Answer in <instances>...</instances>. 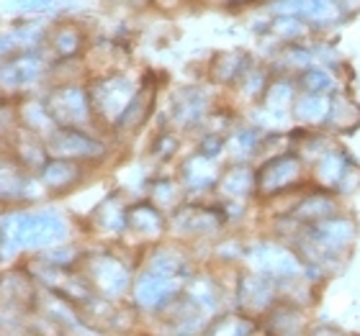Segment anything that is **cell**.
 Wrapping results in <instances>:
<instances>
[{"label":"cell","mask_w":360,"mask_h":336,"mask_svg":"<svg viewBox=\"0 0 360 336\" xmlns=\"http://www.w3.org/2000/svg\"><path fill=\"white\" fill-rule=\"evenodd\" d=\"M129 98H131V83L127 77H111L96 85V108L105 111V116H119Z\"/></svg>","instance_id":"1"},{"label":"cell","mask_w":360,"mask_h":336,"mask_svg":"<svg viewBox=\"0 0 360 336\" xmlns=\"http://www.w3.org/2000/svg\"><path fill=\"white\" fill-rule=\"evenodd\" d=\"M299 162L293 157H278L273 159V162H268V165L260 170V190H265V193H276V190H281V187L291 185L293 180L299 177Z\"/></svg>","instance_id":"2"},{"label":"cell","mask_w":360,"mask_h":336,"mask_svg":"<svg viewBox=\"0 0 360 336\" xmlns=\"http://www.w3.org/2000/svg\"><path fill=\"white\" fill-rule=\"evenodd\" d=\"M52 149L60 157H96L101 152V144L77 131H57L52 136Z\"/></svg>","instance_id":"3"},{"label":"cell","mask_w":360,"mask_h":336,"mask_svg":"<svg viewBox=\"0 0 360 336\" xmlns=\"http://www.w3.org/2000/svg\"><path fill=\"white\" fill-rule=\"evenodd\" d=\"M52 113H54V119L65 121V123H75V121H83L85 113H88L85 95L80 93V90H75V88L60 90V93L52 98Z\"/></svg>","instance_id":"4"},{"label":"cell","mask_w":360,"mask_h":336,"mask_svg":"<svg viewBox=\"0 0 360 336\" xmlns=\"http://www.w3.org/2000/svg\"><path fill=\"white\" fill-rule=\"evenodd\" d=\"M41 72V60L39 57H31V54H21L15 57L13 62L6 65V72H3V80L6 85H26L34 83Z\"/></svg>","instance_id":"5"},{"label":"cell","mask_w":360,"mask_h":336,"mask_svg":"<svg viewBox=\"0 0 360 336\" xmlns=\"http://www.w3.org/2000/svg\"><path fill=\"white\" fill-rule=\"evenodd\" d=\"M52 44H54V52L60 54V57H72L83 46V34H80L77 26H60L52 34Z\"/></svg>","instance_id":"6"},{"label":"cell","mask_w":360,"mask_h":336,"mask_svg":"<svg viewBox=\"0 0 360 336\" xmlns=\"http://www.w3.org/2000/svg\"><path fill=\"white\" fill-rule=\"evenodd\" d=\"M80 172L75 170V165H70V162H52V165L44 170V180L46 185L54 187V190H62V187L72 185L77 180Z\"/></svg>","instance_id":"7"},{"label":"cell","mask_w":360,"mask_h":336,"mask_svg":"<svg viewBox=\"0 0 360 336\" xmlns=\"http://www.w3.org/2000/svg\"><path fill=\"white\" fill-rule=\"evenodd\" d=\"M296 111H299V119L304 121H322L327 116V100L322 95H304L299 98Z\"/></svg>","instance_id":"8"},{"label":"cell","mask_w":360,"mask_h":336,"mask_svg":"<svg viewBox=\"0 0 360 336\" xmlns=\"http://www.w3.org/2000/svg\"><path fill=\"white\" fill-rule=\"evenodd\" d=\"M335 210L330 198H324V195H314V198H309L299 210H296V216L299 218H327Z\"/></svg>","instance_id":"9"},{"label":"cell","mask_w":360,"mask_h":336,"mask_svg":"<svg viewBox=\"0 0 360 336\" xmlns=\"http://www.w3.org/2000/svg\"><path fill=\"white\" fill-rule=\"evenodd\" d=\"M250 187H252V177H250V172L248 170H232L229 175L224 177V190L229 195H242V193H248Z\"/></svg>","instance_id":"10"},{"label":"cell","mask_w":360,"mask_h":336,"mask_svg":"<svg viewBox=\"0 0 360 336\" xmlns=\"http://www.w3.org/2000/svg\"><path fill=\"white\" fill-rule=\"evenodd\" d=\"M131 221H134V226H136V229H142V231H144V229H152V231H155V229H160V226H162V218H160L158 210L147 208V206H144V208H139V210H134Z\"/></svg>","instance_id":"11"},{"label":"cell","mask_w":360,"mask_h":336,"mask_svg":"<svg viewBox=\"0 0 360 336\" xmlns=\"http://www.w3.org/2000/svg\"><path fill=\"white\" fill-rule=\"evenodd\" d=\"M342 170H345V159L340 157V154H332V157H327L322 162V167H319V172H322V180H327V182H335V180L342 175Z\"/></svg>","instance_id":"12"},{"label":"cell","mask_w":360,"mask_h":336,"mask_svg":"<svg viewBox=\"0 0 360 336\" xmlns=\"http://www.w3.org/2000/svg\"><path fill=\"white\" fill-rule=\"evenodd\" d=\"M301 83H304V88H307V90H311V93H319V90L330 88L332 80H330V75H327L324 69H309Z\"/></svg>","instance_id":"13"},{"label":"cell","mask_w":360,"mask_h":336,"mask_svg":"<svg viewBox=\"0 0 360 336\" xmlns=\"http://www.w3.org/2000/svg\"><path fill=\"white\" fill-rule=\"evenodd\" d=\"M273 29H276L281 36H299L301 31H304V23H301L299 15H283V18H278Z\"/></svg>","instance_id":"14"},{"label":"cell","mask_w":360,"mask_h":336,"mask_svg":"<svg viewBox=\"0 0 360 336\" xmlns=\"http://www.w3.org/2000/svg\"><path fill=\"white\" fill-rule=\"evenodd\" d=\"M52 3L54 0H11V8H18V11L34 13V11H44V8H49Z\"/></svg>","instance_id":"15"},{"label":"cell","mask_w":360,"mask_h":336,"mask_svg":"<svg viewBox=\"0 0 360 336\" xmlns=\"http://www.w3.org/2000/svg\"><path fill=\"white\" fill-rule=\"evenodd\" d=\"M111 3L119 8H134V11H142V8L150 6V0H111Z\"/></svg>","instance_id":"16"},{"label":"cell","mask_w":360,"mask_h":336,"mask_svg":"<svg viewBox=\"0 0 360 336\" xmlns=\"http://www.w3.org/2000/svg\"><path fill=\"white\" fill-rule=\"evenodd\" d=\"M217 3H248V0H217Z\"/></svg>","instance_id":"17"}]
</instances>
